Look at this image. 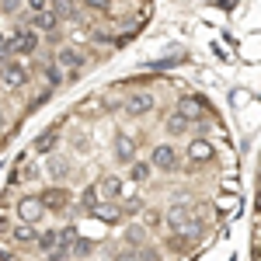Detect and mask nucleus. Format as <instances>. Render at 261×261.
Listing matches in <instances>:
<instances>
[{
	"instance_id": "5",
	"label": "nucleus",
	"mask_w": 261,
	"mask_h": 261,
	"mask_svg": "<svg viewBox=\"0 0 261 261\" xmlns=\"http://www.w3.org/2000/svg\"><path fill=\"white\" fill-rule=\"evenodd\" d=\"M150 164H153V171H174L178 167V150L171 143H157L153 153H150Z\"/></svg>"
},
{
	"instance_id": "22",
	"label": "nucleus",
	"mask_w": 261,
	"mask_h": 261,
	"mask_svg": "<svg viewBox=\"0 0 261 261\" xmlns=\"http://www.w3.org/2000/svg\"><path fill=\"white\" fill-rule=\"evenodd\" d=\"M56 244H60V233H53V230H45V233H39V247L49 254V251H56Z\"/></svg>"
},
{
	"instance_id": "28",
	"label": "nucleus",
	"mask_w": 261,
	"mask_h": 261,
	"mask_svg": "<svg viewBox=\"0 0 261 261\" xmlns=\"http://www.w3.org/2000/svg\"><path fill=\"white\" fill-rule=\"evenodd\" d=\"M49 4H53V0H24V7H28L32 14H39V11H45Z\"/></svg>"
},
{
	"instance_id": "1",
	"label": "nucleus",
	"mask_w": 261,
	"mask_h": 261,
	"mask_svg": "<svg viewBox=\"0 0 261 261\" xmlns=\"http://www.w3.org/2000/svg\"><path fill=\"white\" fill-rule=\"evenodd\" d=\"M7 42H11V56H32V53L39 49V32H35L32 24H18V28L7 35Z\"/></svg>"
},
{
	"instance_id": "20",
	"label": "nucleus",
	"mask_w": 261,
	"mask_h": 261,
	"mask_svg": "<svg viewBox=\"0 0 261 261\" xmlns=\"http://www.w3.org/2000/svg\"><path fill=\"white\" fill-rule=\"evenodd\" d=\"M49 7H53L60 18H73V11H77V0H53Z\"/></svg>"
},
{
	"instance_id": "11",
	"label": "nucleus",
	"mask_w": 261,
	"mask_h": 261,
	"mask_svg": "<svg viewBox=\"0 0 261 261\" xmlns=\"http://www.w3.org/2000/svg\"><path fill=\"white\" fill-rule=\"evenodd\" d=\"M188 161L192 164H209L213 161V143L199 136V140H188Z\"/></svg>"
},
{
	"instance_id": "13",
	"label": "nucleus",
	"mask_w": 261,
	"mask_h": 261,
	"mask_svg": "<svg viewBox=\"0 0 261 261\" xmlns=\"http://www.w3.org/2000/svg\"><path fill=\"white\" fill-rule=\"evenodd\" d=\"M56 66H60V70H70V73H77V70L84 66V60H81L77 49H66V45H63V49H56Z\"/></svg>"
},
{
	"instance_id": "33",
	"label": "nucleus",
	"mask_w": 261,
	"mask_h": 261,
	"mask_svg": "<svg viewBox=\"0 0 261 261\" xmlns=\"http://www.w3.org/2000/svg\"><path fill=\"white\" fill-rule=\"evenodd\" d=\"M7 136V119H4V112H0V140Z\"/></svg>"
},
{
	"instance_id": "9",
	"label": "nucleus",
	"mask_w": 261,
	"mask_h": 261,
	"mask_svg": "<svg viewBox=\"0 0 261 261\" xmlns=\"http://www.w3.org/2000/svg\"><path fill=\"white\" fill-rule=\"evenodd\" d=\"M98 195H101V202H119L122 195H125V185H122V178H115V174H105V178L98 181Z\"/></svg>"
},
{
	"instance_id": "30",
	"label": "nucleus",
	"mask_w": 261,
	"mask_h": 261,
	"mask_svg": "<svg viewBox=\"0 0 261 261\" xmlns=\"http://www.w3.org/2000/svg\"><path fill=\"white\" fill-rule=\"evenodd\" d=\"M11 60V42H7V35H0V63Z\"/></svg>"
},
{
	"instance_id": "17",
	"label": "nucleus",
	"mask_w": 261,
	"mask_h": 261,
	"mask_svg": "<svg viewBox=\"0 0 261 261\" xmlns=\"http://www.w3.org/2000/svg\"><path fill=\"white\" fill-rule=\"evenodd\" d=\"M150 174H153V164H150V161H133V164H129V178L136 181V185L150 181Z\"/></svg>"
},
{
	"instance_id": "3",
	"label": "nucleus",
	"mask_w": 261,
	"mask_h": 261,
	"mask_svg": "<svg viewBox=\"0 0 261 261\" xmlns=\"http://www.w3.org/2000/svg\"><path fill=\"white\" fill-rule=\"evenodd\" d=\"M87 213H91L98 223H105V226H119V223H125V213H122V205H115V202H94Z\"/></svg>"
},
{
	"instance_id": "26",
	"label": "nucleus",
	"mask_w": 261,
	"mask_h": 261,
	"mask_svg": "<svg viewBox=\"0 0 261 261\" xmlns=\"http://www.w3.org/2000/svg\"><path fill=\"white\" fill-rule=\"evenodd\" d=\"M143 230H146V226H143V223H140V226H129V230H125V241L140 244V241H143Z\"/></svg>"
},
{
	"instance_id": "8",
	"label": "nucleus",
	"mask_w": 261,
	"mask_h": 261,
	"mask_svg": "<svg viewBox=\"0 0 261 261\" xmlns=\"http://www.w3.org/2000/svg\"><path fill=\"white\" fill-rule=\"evenodd\" d=\"M178 112H181L188 122H199V119H205V115H209V105H205L199 94H188V98L178 101Z\"/></svg>"
},
{
	"instance_id": "14",
	"label": "nucleus",
	"mask_w": 261,
	"mask_h": 261,
	"mask_svg": "<svg viewBox=\"0 0 261 261\" xmlns=\"http://www.w3.org/2000/svg\"><path fill=\"white\" fill-rule=\"evenodd\" d=\"M188 125H192V122L185 119V115H181L178 108H174V112L167 115V122H164V129H167V136H185V133H188Z\"/></svg>"
},
{
	"instance_id": "23",
	"label": "nucleus",
	"mask_w": 261,
	"mask_h": 261,
	"mask_svg": "<svg viewBox=\"0 0 261 261\" xmlns=\"http://www.w3.org/2000/svg\"><path fill=\"white\" fill-rule=\"evenodd\" d=\"M143 209H146V205H143L140 195H129V199L122 202V213H125V216H133V213H143Z\"/></svg>"
},
{
	"instance_id": "24",
	"label": "nucleus",
	"mask_w": 261,
	"mask_h": 261,
	"mask_svg": "<svg viewBox=\"0 0 261 261\" xmlns=\"http://www.w3.org/2000/svg\"><path fill=\"white\" fill-rule=\"evenodd\" d=\"M164 223V213L161 209H143V226L150 230V226H161Z\"/></svg>"
},
{
	"instance_id": "4",
	"label": "nucleus",
	"mask_w": 261,
	"mask_h": 261,
	"mask_svg": "<svg viewBox=\"0 0 261 261\" xmlns=\"http://www.w3.org/2000/svg\"><path fill=\"white\" fill-rule=\"evenodd\" d=\"M0 84H4V87H11V91H21V87L28 84L24 66L14 63V60H4V63H0Z\"/></svg>"
},
{
	"instance_id": "6",
	"label": "nucleus",
	"mask_w": 261,
	"mask_h": 261,
	"mask_svg": "<svg viewBox=\"0 0 261 261\" xmlns=\"http://www.w3.org/2000/svg\"><path fill=\"white\" fill-rule=\"evenodd\" d=\"M18 216L21 223H39L45 216V205H42L39 195H21L18 199Z\"/></svg>"
},
{
	"instance_id": "15",
	"label": "nucleus",
	"mask_w": 261,
	"mask_h": 261,
	"mask_svg": "<svg viewBox=\"0 0 261 261\" xmlns=\"http://www.w3.org/2000/svg\"><path fill=\"white\" fill-rule=\"evenodd\" d=\"M115 157L125 161V164L136 161V143H133V136H119V140H115Z\"/></svg>"
},
{
	"instance_id": "2",
	"label": "nucleus",
	"mask_w": 261,
	"mask_h": 261,
	"mask_svg": "<svg viewBox=\"0 0 261 261\" xmlns=\"http://www.w3.org/2000/svg\"><path fill=\"white\" fill-rule=\"evenodd\" d=\"M164 223L171 226V233H181V237H195V220H192V205H174L164 213Z\"/></svg>"
},
{
	"instance_id": "34",
	"label": "nucleus",
	"mask_w": 261,
	"mask_h": 261,
	"mask_svg": "<svg viewBox=\"0 0 261 261\" xmlns=\"http://www.w3.org/2000/svg\"><path fill=\"white\" fill-rule=\"evenodd\" d=\"M254 261H261V251H254Z\"/></svg>"
},
{
	"instance_id": "32",
	"label": "nucleus",
	"mask_w": 261,
	"mask_h": 261,
	"mask_svg": "<svg viewBox=\"0 0 261 261\" xmlns=\"http://www.w3.org/2000/svg\"><path fill=\"white\" fill-rule=\"evenodd\" d=\"M115 261H140V258H136V251H119Z\"/></svg>"
},
{
	"instance_id": "19",
	"label": "nucleus",
	"mask_w": 261,
	"mask_h": 261,
	"mask_svg": "<svg viewBox=\"0 0 261 261\" xmlns=\"http://www.w3.org/2000/svg\"><path fill=\"white\" fill-rule=\"evenodd\" d=\"M216 209H220V213H237V209H241L237 192H233V195H220V199H216Z\"/></svg>"
},
{
	"instance_id": "27",
	"label": "nucleus",
	"mask_w": 261,
	"mask_h": 261,
	"mask_svg": "<svg viewBox=\"0 0 261 261\" xmlns=\"http://www.w3.org/2000/svg\"><path fill=\"white\" fill-rule=\"evenodd\" d=\"M21 4H24V0H0L4 14H18V11H21Z\"/></svg>"
},
{
	"instance_id": "16",
	"label": "nucleus",
	"mask_w": 261,
	"mask_h": 261,
	"mask_svg": "<svg viewBox=\"0 0 261 261\" xmlns=\"http://www.w3.org/2000/svg\"><path fill=\"white\" fill-rule=\"evenodd\" d=\"M60 143V129H45L39 140H35V153H53Z\"/></svg>"
},
{
	"instance_id": "21",
	"label": "nucleus",
	"mask_w": 261,
	"mask_h": 261,
	"mask_svg": "<svg viewBox=\"0 0 261 261\" xmlns=\"http://www.w3.org/2000/svg\"><path fill=\"white\" fill-rule=\"evenodd\" d=\"M70 251H73L77 258H87V254L94 251V241H87V237H77V241L70 244Z\"/></svg>"
},
{
	"instance_id": "29",
	"label": "nucleus",
	"mask_w": 261,
	"mask_h": 261,
	"mask_svg": "<svg viewBox=\"0 0 261 261\" xmlns=\"http://www.w3.org/2000/svg\"><path fill=\"white\" fill-rule=\"evenodd\" d=\"M136 258H140V261H161L153 251H150V247H136Z\"/></svg>"
},
{
	"instance_id": "12",
	"label": "nucleus",
	"mask_w": 261,
	"mask_h": 261,
	"mask_svg": "<svg viewBox=\"0 0 261 261\" xmlns=\"http://www.w3.org/2000/svg\"><path fill=\"white\" fill-rule=\"evenodd\" d=\"M32 28L49 35V32H56V28H60V14H56L53 7H45V11H39V14H32Z\"/></svg>"
},
{
	"instance_id": "18",
	"label": "nucleus",
	"mask_w": 261,
	"mask_h": 261,
	"mask_svg": "<svg viewBox=\"0 0 261 261\" xmlns=\"http://www.w3.org/2000/svg\"><path fill=\"white\" fill-rule=\"evenodd\" d=\"M14 241H18V244L39 241V226H35V223H18V226H14Z\"/></svg>"
},
{
	"instance_id": "25",
	"label": "nucleus",
	"mask_w": 261,
	"mask_h": 261,
	"mask_svg": "<svg viewBox=\"0 0 261 261\" xmlns=\"http://www.w3.org/2000/svg\"><path fill=\"white\" fill-rule=\"evenodd\" d=\"M42 73H45V81H49V84H63V73H60V66H56V63H45V66H42Z\"/></svg>"
},
{
	"instance_id": "35",
	"label": "nucleus",
	"mask_w": 261,
	"mask_h": 261,
	"mask_svg": "<svg viewBox=\"0 0 261 261\" xmlns=\"http://www.w3.org/2000/svg\"><path fill=\"white\" fill-rule=\"evenodd\" d=\"M258 209H261V195H258Z\"/></svg>"
},
{
	"instance_id": "7",
	"label": "nucleus",
	"mask_w": 261,
	"mask_h": 261,
	"mask_svg": "<svg viewBox=\"0 0 261 261\" xmlns=\"http://www.w3.org/2000/svg\"><path fill=\"white\" fill-rule=\"evenodd\" d=\"M39 199H42V205H45V213H60V209H66V205H70V192H66V188H60V185H49Z\"/></svg>"
},
{
	"instance_id": "31",
	"label": "nucleus",
	"mask_w": 261,
	"mask_h": 261,
	"mask_svg": "<svg viewBox=\"0 0 261 261\" xmlns=\"http://www.w3.org/2000/svg\"><path fill=\"white\" fill-rule=\"evenodd\" d=\"M84 7H91V11H108V0H81Z\"/></svg>"
},
{
	"instance_id": "10",
	"label": "nucleus",
	"mask_w": 261,
	"mask_h": 261,
	"mask_svg": "<svg viewBox=\"0 0 261 261\" xmlns=\"http://www.w3.org/2000/svg\"><path fill=\"white\" fill-rule=\"evenodd\" d=\"M129 115H146V112H153V94H146V91H136V94H129L125 105H122Z\"/></svg>"
}]
</instances>
